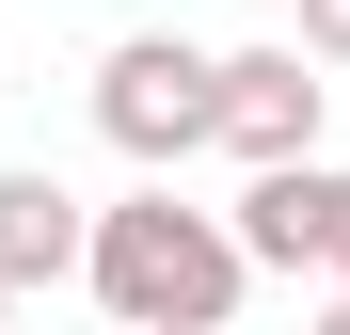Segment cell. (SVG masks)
I'll use <instances>...</instances> for the list:
<instances>
[{
	"instance_id": "obj_1",
	"label": "cell",
	"mask_w": 350,
	"mask_h": 335,
	"mask_svg": "<svg viewBox=\"0 0 350 335\" xmlns=\"http://www.w3.org/2000/svg\"><path fill=\"white\" fill-rule=\"evenodd\" d=\"M96 303L128 319V335H223L255 288V256H239V223H207V208H175V192H128V208H96Z\"/></svg>"
},
{
	"instance_id": "obj_2",
	"label": "cell",
	"mask_w": 350,
	"mask_h": 335,
	"mask_svg": "<svg viewBox=\"0 0 350 335\" xmlns=\"http://www.w3.org/2000/svg\"><path fill=\"white\" fill-rule=\"evenodd\" d=\"M96 128L144 160V176H175L191 144H223V48H191V32H128L96 64Z\"/></svg>"
},
{
	"instance_id": "obj_3",
	"label": "cell",
	"mask_w": 350,
	"mask_h": 335,
	"mask_svg": "<svg viewBox=\"0 0 350 335\" xmlns=\"http://www.w3.org/2000/svg\"><path fill=\"white\" fill-rule=\"evenodd\" d=\"M239 256H255V271H334V288H350V176H334V160L255 176V192H239Z\"/></svg>"
},
{
	"instance_id": "obj_4",
	"label": "cell",
	"mask_w": 350,
	"mask_h": 335,
	"mask_svg": "<svg viewBox=\"0 0 350 335\" xmlns=\"http://www.w3.org/2000/svg\"><path fill=\"white\" fill-rule=\"evenodd\" d=\"M223 144L286 176V160H319V64L303 48H223Z\"/></svg>"
},
{
	"instance_id": "obj_5",
	"label": "cell",
	"mask_w": 350,
	"mask_h": 335,
	"mask_svg": "<svg viewBox=\"0 0 350 335\" xmlns=\"http://www.w3.org/2000/svg\"><path fill=\"white\" fill-rule=\"evenodd\" d=\"M80 256H96V208L48 160H0V288H64Z\"/></svg>"
},
{
	"instance_id": "obj_6",
	"label": "cell",
	"mask_w": 350,
	"mask_h": 335,
	"mask_svg": "<svg viewBox=\"0 0 350 335\" xmlns=\"http://www.w3.org/2000/svg\"><path fill=\"white\" fill-rule=\"evenodd\" d=\"M303 64H350V0H303Z\"/></svg>"
},
{
	"instance_id": "obj_7",
	"label": "cell",
	"mask_w": 350,
	"mask_h": 335,
	"mask_svg": "<svg viewBox=\"0 0 350 335\" xmlns=\"http://www.w3.org/2000/svg\"><path fill=\"white\" fill-rule=\"evenodd\" d=\"M319 335H350V288H334V303H319Z\"/></svg>"
},
{
	"instance_id": "obj_8",
	"label": "cell",
	"mask_w": 350,
	"mask_h": 335,
	"mask_svg": "<svg viewBox=\"0 0 350 335\" xmlns=\"http://www.w3.org/2000/svg\"><path fill=\"white\" fill-rule=\"evenodd\" d=\"M0 319H16V288H0Z\"/></svg>"
}]
</instances>
